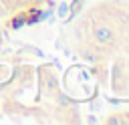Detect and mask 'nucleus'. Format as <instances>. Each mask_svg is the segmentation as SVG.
Listing matches in <instances>:
<instances>
[{
    "label": "nucleus",
    "instance_id": "f257e3e1",
    "mask_svg": "<svg viewBox=\"0 0 129 125\" xmlns=\"http://www.w3.org/2000/svg\"><path fill=\"white\" fill-rule=\"evenodd\" d=\"M93 36H95L97 42H101V44H109V42H113L115 32H113V28H109V26H105V24H99V26H95Z\"/></svg>",
    "mask_w": 129,
    "mask_h": 125
},
{
    "label": "nucleus",
    "instance_id": "f03ea898",
    "mask_svg": "<svg viewBox=\"0 0 129 125\" xmlns=\"http://www.w3.org/2000/svg\"><path fill=\"white\" fill-rule=\"evenodd\" d=\"M107 123H115V125H123V123H129L127 119H121V117H109Z\"/></svg>",
    "mask_w": 129,
    "mask_h": 125
},
{
    "label": "nucleus",
    "instance_id": "7ed1b4c3",
    "mask_svg": "<svg viewBox=\"0 0 129 125\" xmlns=\"http://www.w3.org/2000/svg\"><path fill=\"white\" fill-rule=\"evenodd\" d=\"M83 54H85V58H89V60H97V56H95L93 52H89V50H85Z\"/></svg>",
    "mask_w": 129,
    "mask_h": 125
},
{
    "label": "nucleus",
    "instance_id": "20e7f679",
    "mask_svg": "<svg viewBox=\"0 0 129 125\" xmlns=\"http://www.w3.org/2000/svg\"><path fill=\"white\" fill-rule=\"evenodd\" d=\"M125 18H127V22H129V8H127V12H125Z\"/></svg>",
    "mask_w": 129,
    "mask_h": 125
},
{
    "label": "nucleus",
    "instance_id": "39448f33",
    "mask_svg": "<svg viewBox=\"0 0 129 125\" xmlns=\"http://www.w3.org/2000/svg\"><path fill=\"white\" fill-rule=\"evenodd\" d=\"M36 2H38V0H36Z\"/></svg>",
    "mask_w": 129,
    "mask_h": 125
}]
</instances>
